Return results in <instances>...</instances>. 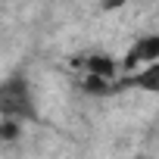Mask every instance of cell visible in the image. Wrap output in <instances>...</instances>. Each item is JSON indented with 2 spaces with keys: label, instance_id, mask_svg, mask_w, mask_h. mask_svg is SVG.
<instances>
[{
  "label": "cell",
  "instance_id": "cell-3",
  "mask_svg": "<svg viewBox=\"0 0 159 159\" xmlns=\"http://www.w3.org/2000/svg\"><path fill=\"white\" fill-rule=\"evenodd\" d=\"M16 134H19V122H13V119H7V116H0V143H10Z\"/></svg>",
  "mask_w": 159,
  "mask_h": 159
},
{
  "label": "cell",
  "instance_id": "cell-2",
  "mask_svg": "<svg viewBox=\"0 0 159 159\" xmlns=\"http://www.w3.org/2000/svg\"><path fill=\"white\" fill-rule=\"evenodd\" d=\"M156 56H159V38L153 34V38H143L140 44H134V50L125 56V62H122V69H134V66H140V62H156Z\"/></svg>",
  "mask_w": 159,
  "mask_h": 159
},
{
  "label": "cell",
  "instance_id": "cell-1",
  "mask_svg": "<svg viewBox=\"0 0 159 159\" xmlns=\"http://www.w3.org/2000/svg\"><path fill=\"white\" fill-rule=\"evenodd\" d=\"M0 116H7L19 125L38 119L34 94H31V84L25 75H10L0 81Z\"/></svg>",
  "mask_w": 159,
  "mask_h": 159
}]
</instances>
